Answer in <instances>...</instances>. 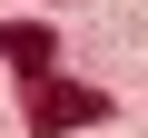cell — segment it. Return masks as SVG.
Listing matches in <instances>:
<instances>
[{
	"label": "cell",
	"instance_id": "1",
	"mask_svg": "<svg viewBox=\"0 0 148 138\" xmlns=\"http://www.w3.org/2000/svg\"><path fill=\"white\" fill-rule=\"evenodd\" d=\"M109 99L89 79H30V138H69V128H99Z\"/></svg>",
	"mask_w": 148,
	"mask_h": 138
},
{
	"label": "cell",
	"instance_id": "2",
	"mask_svg": "<svg viewBox=\"0 0 148 138\" xmlns=\"http://www.w3.org/2000/svg\"><path fill=\"white\" fill-rule=\"evenodd\" d=\"M0 59H10V69H30V79H49V30H0Z\"/></svg>",
	"mask_w": 148,
	"mask_h": 138
}]
</instances>
